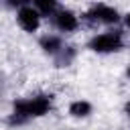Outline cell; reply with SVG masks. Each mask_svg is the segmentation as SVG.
Returning a JSON list of instances; mask_svg holds the SVG:
<instances>
[{
    "mask_svg": "<svg viewBox=\"0 0 130 130\" xmlns=\"http://www.w3.org/2000/svg\"><path fill=\"white\" fill-rule=\"evenodd\" d=\"M53 104V98L47 93H39L32 98H24V100H16L12 106V116H10V124H24L30 118H41L45 114H49Z\"/></svg>",
    "mask_w": 130,
    "mask_h": 130,
    "instance_id": "cell-1",
    "label": "cell"
},
{
    "mask_svg": "<svg viewBox=\"0 0 130 130\" xmlns=\"http://www.w3.org/2000/svg\"><path fill=\"white\" fill-rule=\"evenodd\" d=\"M124 47V39L120 30H108V32H100L95 37L89 39L87 49H91L93 53H116Z\"/></svg>",
    "mask_w": 130,
    "mask_h": 130,
    "instance_id": "cell-2",
    "label": "cell"
},
{
    "mask_svg": "<svg viewBox=\"0 0 130 130\" xmlns=\"http://www.w3.org/2000/svg\"><path fill=\"white\" fill-rule=\"evenodd\" d=\"M85 18L89 22H100V24H116L120 20V14L114 6H108L104 2L100 4H93L87 12H85Z\"/></svg>",
    "mask_w": 130,
    "mask_h": 130,
    "instance_id": "cell-3",
    "label": "cell"
},
{
    "mask_svg": "<svg viewBox=\"0 0 130 130\" xmlns=\"http://www.w3.org/2000/svg\"><path fill=\"white\" fill-rule=\"evenodd\" d=\"M41 12L37 10V8H32V6H22V8H18V12H16V22H18V26L22 28V30H26V32H35L39 26H41Z\"/></svg>",
    "mask_w": 130,
    "mask_h": 130,
    "instance_id": "cell-4",
    "label": "cell"
},
{
    "mask_svg": "<svg viewBox=\"0 0 130 130\" xmlns=\"http://www.w3.org/2000/svg\"><path fill=\"white\" fill-rule=\"evenodd\" d=\"M51 18H53L55 28L61 30V32H73V30H77V26H79V18H77V14L71 12V10H67V8L57 10Z\"/></svg>",
    "mask_w": 130,
    "mask_h": 130,
    "instance_id": "cell-5",
    "label": "cell"
},
{
    "mask_svg": "<svg viewBox=\"0 0 130 130\" xmlns=\"http://www.w3.org/2000/svg\"><path fill=\"white\" fill-rule=\"evenodd\" d=\"M39 45H41V49H43L47 55H51L53 59H55V57L65 49L63 39H61V37H57V35H45V37H41Z\"/></svg>",
    "mask_w": 130,
    "mask_h": 130,
    "instance_id": "cell-6",
    "label": "cell"
},
{
    "mask_svg": "<svg viewBox=\"0 0 130 130\" xmlns=\"http://www.w3.org/2000/svg\"><path fill=\"white\" fill-rule=\"evenodd\" d=\"M69 114L73 118H87L91 114V104L85 100H75L69 104Z\"/></svg>",
    "mask_w": 130,
    "mask_h": 130,
    "instance_id": "cell-7",
    "label": "cell"
},
{
    "mask_svg": "<svg viewBox=\"0 0 130 130\" xmlns=\"http://www.w3.org/2000/svg\"><path fill=\"white\" fill-rule=\"evenodd\" d=\"M32 4H35V8L43 14V16H53L59 8V0H32Z\"/></svg>",
    "mask_w": 130,
    "mask_h": 130,
    "instance_id": "cell-8",
    "label": "cell"
},
{
    "mask_svg": "<svg viewBox=\"0 0 130 130\" xmlns=\"http://www.w3.org/2000/svg\"><path fill=\"white\" fill-rule=\"evenodd\" d=\"M73 57H75V49L69 47V45H65V49L55 57V63H57V67H67L73 61Z\"/></svg>",
    "mask_w": 130,
    "mask_h": 130,
    "instance_id": "cell-9",
    "label": "cell"
},
{
    "mask_svg": "<svg viewBox=\"0 0 130 130\" xmlns=\"http://www.w3.org/2000/svg\"><path fill=\"white\" fill-rule=\"evenodd\" d=\"M32 0H6V6L10 8H22V6H28Z\"/></svg>",
    "mask_w": 130,
    "mask_h": 130,
    "instance_id": "cell-10",
    "label": "cell"
},
{
    "mask_svg": "<svg viewBox=\"0 0 130 130\" xmlns=\"http://www.w3.org/2000/svg\"><path fill=\"white\" fill-rule=\"evenodd\" d=\"M124 24H126V26H128V28H130V12H128V14H126V16H124Z\"/></svg>",
    "mask_w": 130,
    "mask_h": 130,
    "instance_id": "cell-11",
    "label": "cell"
},
{
    "mask_svg": "<svg viewBox=\"0 0 130 130\" xmlns=\"http://www.w3.org/2000/svg\"><path fill=\"white\" fill-rule=\"evenodd\" d=\"M124 110H126V116H128V118H130V102H128V104H126V108H124Z\"/></svg>",
    "mask_w": 130,
    "mask_h": 130,
    "instance_id": "cell-12",
    "label": "cell"
},
{
    "mask_svg": "<svg viewBox=\"0 0 130 130\" xmlns=\"http://www.w3.org/2000/svg\"><path fill=\"white\" fill-rule=\"evenodd\" d=\"M126 75H128V77H130V65H128V69H126Z\"/></svg>",
    "mask_w": 130,
    "mask_h": 130,
    "instance_id": "cell-13",
    "label": "cell"
}]
</instances>
